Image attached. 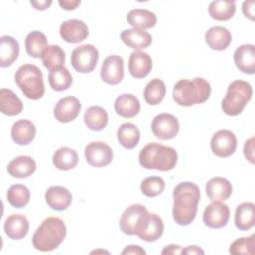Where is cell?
I'll use <instances>...</instances> for the list:
<instances>
[{"label":"cell","instance_id":"1","mask_svg":"<svg viewBox=\"0 0 255 255\" xmlns=\"http://www.w3.org/2000/svg\"><path fill=\"white\" fill-rule=\"evenodd\" d=\"M199 198V187L193 182H180L174 187L172 216L175 223L186 226L194 220Z\"/></svg>","mask_w":255,"mask_h":255},{"label":"cell","instance_id":"2","mask_svg":"<svg viewBox=\"0 0 255 255\" xmlns=\"http://www.w3.org/2000/svg\"><path fill=\"white\" fill-rule=\"evenodd\" d=\"M67 228L64 221L56 216L47 217L36 229L32 237L33 246L43 252L56 249L65 239Z\"/></svg>","mask_w":255,"mask_h":255},{"label":"cell","instance_id":"3","mask_svg":"<svg viewBox=\"0 0 255 255\" xmlns=\"http://www.w3.org/2000/svg\"><path fill=\"white\" fill-rule=\"evenodd\" d=\"M210 93V84L205 79L196 77L192 80H179L173 87L172 97L177 105L189 107L204 103L208 100Z\"/></svg>","mask_w":255,"mask_h":255},{"label":"cell","instance_id":"4","mask_svg":"<svg viewBox=\"0 0 255 255\" xmlns=\"http://www.w3.org/2000/svg\"><path fill=\"white\" fill-rule=\"evenodd\" d=\"M138 161L145 169L168 171L176 165L177 152L173 147L150 142L140 150Z\"/></svg>","mask_w":255,"mask_h":255},{"label":"cell","instance_id":"5","mask_svg":"<svg viewBox=\"0 0 255 255\" xmlns=\"http://www.w3.org/2000/svg\"><path fill=\"white\" fill-rule=\"evenodd\" d=\"M15 82L24 96L30 100H39L45 94L43 73L35 65H22L15 74Z\"/></svg>","mask_w":255,"mask_h":255},{"label":"cell","instance_id":"6","mask_svg":"<svg viewBox=\"0 0 255 255\" xmlns=\"http://www.w3.org/2000/svg\"><path fill=\"white\" fill-rule=\"evenodd\" d=\"M252 87L243 80L233 81L227 88L221 102L223 112L228 116L239 115L252 97Z\"/></svg>","mask_w":255,"mask_h":255},{"label":"cell","instance_id":"7","mask_svg":"<svg viewBox=\"0 0 255 255\" xmlns=\"http://www.w3.org/2000/svg\"><path fill=\"white\" fill-rule=\"evenodd\" d=\"M99 60V51L91 44L75 48L71 54V65L79 73L87 74L95 70Z\"/></svg>","mask_w":255,"mask_h":255},{"label":"cell","instance_id":"8","mask_svg":"<svg viewBox=\"0 0 255 255\" xmlns=\"http://www.w3.org/2000/svg\"><path fill=\"white\" fill-rule=\"evenodd\" d=\"M152 133L161 140L174 138L179 130L178 120L171 114L162 113L155 116L151 123Z\"/></svg>","mask_w":255,"mask_h":255},{"label":"cell","instance_id":"9","mask_svg":"<svg viewBox=\"0 0 255 255\" xmlns=\"http://www.w3.org/2000/svg\"><path fill=\"white\" fill-rule=\"evenodd\" d=\"M163 230L164 225L161 217L146 211L138 225L136 235L143 241L153 242L161 237Z\"/></svg>","mask_w":255,"mask_h":255},{"label":"cell","instance_id":"10","mask_svg":"<svg viewBox=\"0 0 255 255\" xmlns=\"http://www.w3.org/2000/svg\"><path fill=\"white\" fill-rule=\"evenodd\" d=\"M212 152L218 157H228L232 155L237 147V139L235 134L228 129H220L216 131L210 140Z\"/></svg>","mask_w":255,"mask_h":255},{"label":"cell","instance_id":"11","mask_svg":"<svg viewBox=\"0 0 255 255\" xmlns=\"http://www.w3.org/2000/svg\"><path fill=\"white\" fill-rule=\"evenodd\" d=\"M112 148L103 141H92L85 148L87 162L93 167H104L113 160Z\"/></svg>","mask_w":255,"mask_h":255},{"label":"cell","instance_id":"12","mask_svg":"<svg viewBox=\"0 0 255 255\" xmlns=\"http://www.w3.org/2000/svg\"><path fill=\"white\" fill-rule=\"evenodd\" d=\"M230 217V210L227 204L214 200L208 204L203 212V222L210 228H222L225 226Z\"/></svg>","mask_w":255,"mask_h":255},{"label":"cell","instance_id":"13","mask_svg":"<svg viewBox=\"0 0 255 255\" xmlns=\"http://www.w3.org/2000/svg\"><path fill=\"white\" fill-rule=\"evenodd\" d=\"M101 79L109 85H117L124 79V60L121 56L107 57L101 68Z\"/></svg>","mask_w":255,"mask_h":255},{"label":"cell","instance_id":"14","mask_svg":"<svg viewBox=\"0 0 255 255\" xmlns=\"http://www.w3.org/2000/svg\"><path fill=\"white\" fill-rule=\"evenodd\" d=\"M60 36L67 43L77 44L86 40L89 36V29L85 22L78 19H71L61 24Z\"/></svg>","mask_w":255,"mask_h":255},{"label":"cell","instance_id":"15","mask_svg":"<svg viewBox=\"0 0 255 255\" xmlns=\"http://www.w3.org/2000/svg\"><path fill=\"white\" fill-rule=\"evenodd\" d=\"M147 211L141 204H132L128 206L120 218V228L127 235H136L138 225L143 214Z\"/></svg>","mask_w":255,"mask_h":255},{"label":"cell","instance_id":"16","mask_svg":"<svg viewBox=\"0 0 255 255\" xmlns=\"http://www.w3.org/2000/svg\"><path fill=\"white\" fill-rule=\"evenodd\" d=\"M82 105L78 98L67 96L60 99L54 108V117L60 123L74 121L80 114Z\"/></svg>","mask_w":255,"mask_h":255},{"label":"cell","instance_id":"17","mask_svg":"<svg viewBox=\"0 0 255 255\" xmlns=\"http://www.w3.org/2000/svg\"><path fill=\"white\" fill-rule=\"evenodd\" d=\"M234 63L237 69L248 75L255 73V46L244 44L239 46L233 55Z\"/></svg>","mask_w":255,"mask_h":255},{"label":"cell","instance_id":"18","mask_svg":"<svg viewBox=\"0 0 255 255\" xmlns=\"http://www.w3.org/2000/svg\"><path fill=\"white\" fill-rule=\"evenodd\" d=\"M152 69L151 57L142 51L132 52L128 59V71L135 79L145 78Z\"/></svg>","mask_w":255,"mask_h":255},{"label":"cell","instance_id":"19","mask_svg":"<svg viewBox=\"0 0 255 255\" xmlns=\"http://www.w3.org/2000/svg\"><path fill=\"white\" fill-rule=\"evenodd\" d=\"M45 199L47 204L54 210L62 211L67 209L72 203V193L64 186L55 185L46 190Z\"/></svg>","mask_w":255,"mask_h":255},{"label":"cell","instance_id":"20","mask_svg":"<svg viewBox=\"0 0 255 255\" xmlns=\"http://www.w3.org/2000/svg\"><path fill=\"white\" fill-rule=\"evenodd\" d=\"M36 135L35 125L27 119L15 122L11 128V136L14 142L19 145H27L33 141Z\"/></svg>","mask_w":255,"mask_h":255},{"label":"cell","instance_id":"21","mask_svg":"<svg viewBox=\"0 0 255 255\" xmlns=\"http://www.w3.org/2000/svg\"><path fill=\"white\" fill-rule=\"evenodd\" d=\"M121 40L128 47L137 51L149 47L152 43V37L149 33L134 28L124 30L121 33Z\"/></svg>","mask_w":255,"mask_h":255},{"label":"cell","instance_id":"22","mask_svg":"<svg viewBox=\"0 0 255 255\" xmlns=\"http://www.w3.org/2000/svg\"><path fill=\"white\" fill-rule=\"evenodd\" d=\"M205 191L208 198L214 200H226L232 193V185L224 177H212L205 184Z\"/></svg>","mask_w":255,"mask_h":255},{"label":"cell","instance_id":"23","mask_svg":"<svg viewBox=\"0 0 255 255\" xmlns=\"http://www.w3.org/2000/svg\"><path fill=\"white\" fill-rule=\"evenodd\" d=\"M4 230L11 239L20 240L24 238L29 231V221L25 215L11 214L5 220Z\"/></svg>","mask_w":255,"mask_h":255},{"label":"cell","instance_id":"24","mask_svg":"<svg viewBox=\"0 0 255 255\" xmlns=\"http://www.w3.org/2000/svg\"><path fill=\"white\" fill-rule=\"evenodd\" d=\"M231 33L224 27L214 26L205 33V42L210 49L215 51L225 50L231 43Z\"/></svg>","mask_w":255,"mask_h":255},{"label":"cell","instance_id":"25","mask_svg":"<svg viewBox=\"0 0 255 255\" xmlns=\"http://www.w3.org/2000/svg\"><path fill=\"white\" fill-rule=\"evenodd\" d=\"M116 113L123 118H133L140 111V103L132 94H123L115 100Z\"/></svg>","mask_w":255,"mask_h":255},{"label":"cell","instance_id":"26","mask_svg":"<svg viewBox=\"0 0 255 255\" xmlns=\"http://www.w3.org/2000/svg\"><path fill=\"white\" fill-rule=\"evenodd\" d=\"M7 170L13 177L27 178L35 172L36 162L31 156L20 155L9 162Z\"/></svg>","mask_w":255,"mask_h":255},{"label":"cell","instance_id":"27","mask_svg":"<svg viewBox=\"0 0 255 255\" xmlns=\"http://www.w3.org/2000/svg\"><path fill=\"white\" fill-rule=\"evenodd\" d=\"M0 66L1 68H7L11 66L19 56V43L13 37L7 35L0 38Z\"/></svg>","mask_w":255,"mask_h":255},{"label":"cell","instance_id":"28","mask_svg":"<svg viewBox=\"0 0 255 255\" xmlns=\"http://www.w3.org/2000/svg\"><path fill=\"white\" fill-rule=\"evenodd\" d=\"M128 23L134 29L144 30L155 26L157 19L154 13L146 9H133L127 15Z\"/></svg>","mask_w":255,"mask_h":255},{"label":"cell","instance_id":"29","mask_svg":"<svg viewBox=\"0 0 255 255\" xmlns=\"http://www.w3.org/2000/svg\"><path fill=\"white\" fill-rule=\"evenodd\" d=\"M86 126L94 131L103 130L109 122L107 111L100 106H92L88 108L84 114Z\"/></svg>","mask_w":255,"mask_h":255},{"label":"cell","instance_id":"30","mask_svg":"<svg viewBox=\"0 0 255 255\" xmlns=\"http://www.w3.org/2000/svg\"><path fill=\"white\" fill-rule=\"evenodd\" d=\"M117 136L120 144L123 147L127 149H132L139 142L140 132L134 124L124 123L119 127Z\"/></svg>","mask_w":255,"mask_h":255},{"label":"cell","instance_id":"31","mask_svg":"<svg viewBox=\"0 0 255 255\" xmlns=\"http://www.w3.org/2000/svg\"><path fill=\"white\" fill-rule=\"evenodd\" d=\"M52 160L56 168L60 170H70L77 166L79 156L75 149L68 146H62L55 151Z\"/></svg>","mask_w":255,"mask_h":255},{"label":"cell","instance_id":"32","mask_svg":"<svg viewBox=\"0 0 255 255\" xmlns=\"http://www.w3.org/2000/svg\"><path fill=\"white\" fill-rule=\"evenodd\" d=\"M255 222V205L252 202H243L236 207L234 223L240 230H248Z\"/></svg>","mask_w":255,"mask_h":255},{"label":"cell","instance_id":"33","mask_svg":"<svg viewBox=\"0 0 255 255\" xmlns=\"http://www.w3.org/2000/svg\"><path fill=\"white\" fill-rule=\"evenodd\" d=\"M0 110L4 115L16 116L23 110L21 99L9 89L0 90Z\"/></svg>","mask_w":255,"mask_h":255},{"label":"cell","instance_id":"34","mask_svg":"<svg viewBox=\"0 0 255 255\" xmlns=\"http://www.w3.org/2000/svg\"><path fill=\"white\" fill-rule=\"evenodd\" d=\"M43 65L50 72L59 70L65 64V52L58 45H48L41 56Z\"/></svg>","mask_w":255,"mask_h":255},{"label":"cell","instance_id":"35","mask_svg":"<svg viewBox=\"0 0 255 255\" xmlns=\"http://www.w3.org/2000/svg\"><path fill=\"white\" fill-rule=\"evenodd\" d=\"M235 2L230 0H215L209 4L208 13L216 21H227L235 14Z\"/></svg>","mask_w":255,"mask_h":255},{"label":"cell","instance_id":"36","mask_svg":"<svg viewBox=\"0 0 255 255\" xmlns=\"http://www.w3.org/2000/svg\"><path fill=\"white\" fill-rule=\"evenodd\" d=\"M47 46V38L40 31L29 33L25 39V50L33 58H40Z\"/></svg>","mask_w":255,"mask_h":255},{"label":"cell","instance_id":"37","mask_svg":"<svg viewBox=\"0 0 255 255\" xmlns=\"http://www.w3.org/2000/svg\"><path fill=\"white\" fill-rule=\"evenodd\" d=\"M165 93L166 88L164 82L158 78H154L146 84L143 92V97L148 105L155 106L163 100Z\"/></svg>","mask_w":255,"mask_h":255},{"label":"cell","instance_id":"38","mask_svg":"<svg viewBox=\"0 0 255 255\" xmlns=\"http://www.w3.org/2000/svg\"><path fill=\"white\" fill-rule=\"evenodd\" d=\"M49 84L54 91L62 92L69 89L73 83V77L69 70L65 67L51 71L48 76Z\"/></svg>","mask_w":255,"mask_h":255},{"label":"cell","instance_id":"39","mask_svg":"<svg viewBox=\"0 0 255 255\" xmlns=\"http://www.w3.org/2000/svg\"><path fill=\"white\" fill-rule=\"evenodd\" d=\"M7 199L15 208L25 207L30 201V190L23 184H13L8 189Z\"/></svg>","mask_w":255,"mask_h":255},{"label":"cell","instance_id":"40","mask_svg":"<svg viewBox=\"0 0 255 255\" xmlns=\"http://www.w3.org/2000/svg\"><path fill=\"white\" fill-rule=\"evenodd\" d=\"M229 253L234 255H253L255 253V235L251 234L248 237H240L235 239L230 244Z\"/></svg>","mask_w":255,"mask_h":255},{"label":"cell","instance_id":"41","mask_svg":"<svg viewBox=\"0 0 255 255\" xmlns=\"http://www.w3.org/2000/svg\"><path fill=\"white\" fill-rule=\"evenodd\" d=\"M164 180L159 176L146 177L140 183V190L147 197H155L159 195L164 190Z\"/></svg>","mask_w":255,"mask_h":255},{"label":"cell","instance_id":"42","mask_svg":"<svg viewBox=\"0 0 255 255\" xmlns=\"http://www.w3.org/2000/svg\"><path fill=\"white\" fill-rule=\"evenodd\" d=\"M254 141V137H250L249 139H247L244 143V147H243V152H244V156L245 158L250 162V163H254V152H253V144Z\"/></svg>","mask_w":255,"mask_h":255},{"label":"cell","instance_id":"43","mask_svg":"<svg viewBox=\"0 0 255 255\" xmlns=\"http://www.w3.org/2000/svg\"><path fill=\"white\" fill-rule=\"evenodd\" d=\"M254 7H255V3L252 0L244 1L242 4V12L244 16L252 21L254 20Z\"/></svg>","mask_w":255,"mask_h":255},{"label":"cell","instance_id":"44","mask_svg":"<svg viewBox=\"0 0 255 255\" xmlns=\"http://www.w3.org/2000/svg\"><path fill=\"white\" fill-rule=\"evenodd\" d=\"M122 254H135V255H145L146 252L143 248H141L139 245H134V244H130L128 246H127L123 251Z\"/></svg>","mask_w":255,"mask_h":255},{"label":"cell","instance_id":"45","mask_svg":"<svg viewBox=\"0 0 255 255\" xmlns=\"http://www.w3.org/2000/svg\"><path fill=\"white\" fill-rule=\"evenodd\" d=\"M80 4H81L80 0H60L59 1V5L62 7V9L67 11L75 10Z\"/></svg>","mask_w":255,"mask_h":255},{"label":"cell","instance_id":"46","mask_svg":"<svg viewBox=\"0 0 255 255\" xmlns=\"http://www.w3.org/2000/svg\"><path fill=\"white\" fill-rule=\"evenodd\" d=\"M181 246L177 245V244H169L167 246H165L162 251H161V254L164 255V254H171V255H174V254H179L181 253Z\"/></svg>","mask_w":255,"mask_h":255},{"label":"cell","instance_id":"47","mask_svg":"<svg viewBox=\"0 0 255 255\" xmlns=\"http://www.w3.org/2000/svg\"><path fill=\"white\" fill-rule=\"evenodd\" d=\"M32 6H34V8L36 10H40V11H43V10H46L48 9L51 4H52V1L51 0H44V1H31L30 2Z\"/></svg>","mask_w":255,"mask_h":255},{"label":"cell","instance_id":"48","mask_svg":"<svg viewBox=\"0 0 255 255\" xmlns=\"http://www.w3.org/2000/svg\"><path fill=\"white\" fill-rule=\"evenodd\" d=\"M182 254H204V251L197 245H189L181 250Z\"/></svg>","mask_w":255,"mask_h":255}]
</instances>
